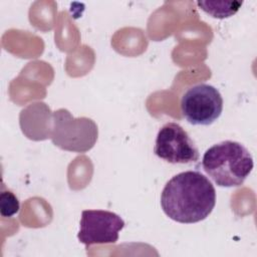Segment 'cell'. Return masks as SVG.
I'll return each instance as SVG.
<instances>
[{
  "label": "cell",
  "mask_w": 257,
  "mask_h": 257,
  "mask_svg": "<svg viewBox=\"0 0 257 257\" xmlns=\"http://www.w3.org/2000/svg\"><path fill=\"white\" fill-rule=\"evenodd\" d=\"M216 204L211 181L198 171H186L172 177L161 194V207L172 220L193 224L205 220Z\"/></svg>",
  "instance_id": "6da1fadb"
},
{
  "label": "cell",
  "mask_w": 257,
  "mask_h": 257,
  "mask_svg": "<svg viewBox=\"0 0 257 257\" xmlns=\"http://www.w3.org/2000/svg\"><path fill=\"white\" fill-rule=\"evenodd\" d=\"M205 173L219 187L241 186L253 170L250 152L240 143L223 141L210 147L203 155Z\"/></svg>",
  "instance_id": "7a4b0ae2"
},
{
  "label": "cell",
  "mask_w": 257,
  "mask_h": 257,
  "mask_svg": "<svg viewBox=\"0 0 257 257\" xmlns=\"http://www.w3.org/2000/svg\"><path fill=\"white\" fill-rule=\"evenodd\" d=\"M49 136L52 143L65 151L85 153L97 140V125L87 117H73L71 113L60 108L51 113Z\"/></svg>",
  "instance_id": "3957f363"
},
{
  "label": "cell",
  "mask_w": 257,
  "mask_h": 257,
  "mask_svg": "<svg viewBox=\"0 0 257 257\" xmlns=\"http://www.w3.org/2000/svg\"><path fill=\"white\" fill-rule=\"evenodd\" d=\"M223 97L213 85L199 83L189 87L181 98V111L194 125H209L221 115Z\"/></svg>",
  "instance_id": "277c9868"
},
{
  "label": "cell",
  "mask_w": 257,
  "mask_h": 257,
  "mask_svg": "<svg viewBox=\"0 0 257 257\" xmlns=\"http://www.w3.org/2000/svg\"><path fill=\"white\" fill-rule=\"evenodd\" d=\"M154 153L170 164H191L200 158L194 141L177 122H168L159 130Z\"/></svg>",
  "instance_id": "5b68a950"
},
{
  "label": "cell",
  "mask_w": 257,
  "mask_h": 257,
  "mask_svg": "<svg viewBox=\"0 0 257 257\" xmlns=\"http://www.w3.org/2000/svg\"><path fill=\"white\" fill-rule=\"evenodd\" d=\"M124 221L117 214L106 210H84L81 213L77 239L89 247L93 244H112L118 240V233Z\"/></svg>",
  "instance_id": "8992f818"
},
{
  "label": "cell",
  "mask_w": 257,
  "mask_h": 257,
  "mask_svg": "<svg viewBox=\"0 0 257 257\" xmlns=\"http://www.w3.org/2000/svg\"><path fill=\"white\" fill-rule=\"evenodd\" d=\"M200 9L214 18H228L233 16L241 7L242 1H198Z\"/></svg>",
  "instance_id": "52a82bcc"
},
{
  "label": "cell",
  "mask_w": 257,
  "mask_h": 257,
  "mask_svg": "<svg viewBox=\"0 0 257 257\" xmlns=\"http://www.w3.org/2000/svg\"><path fill=\"white\" fill-rule=\"evenodd\" d=\"M20 208L19 200L10 190H2L0 194V214L2 217H12Z\"/></svg>",
  "instance_id": "ba28073f"
}]
</instances>
